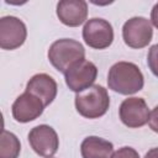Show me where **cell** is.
<instances>
[{
    "label": "cell",
    "mask_w": 158,
    "mask_h": 158,
    "mask_svg": "<svg viewBox=\"0 0 158 158\" xmlns=\"http://www.w3.org/2000/svg\"><path fill=\"white\" fill-rule=\"evenodd\" d=\"M107 85L115 93L122 95H131L143 89L144 78L135 63L117 62L110 69L107 74Z\"/></svg>",
    "instance_id": "cell-1"
},
{
    "label": "cell",
    "mask_w": 158,
    "mask_h": 158,
    "mask_svg": "<svg viewBox=\"0 0 158 158\" xmlns=\"http://www.w3.org/2000/svg\"><path fill=\"white\" fill-rule=\"evenodd\" d=\"M31 148L43 158H51L59 148V138L56 130L48 125H38L28 132Z\"/></svg>",
    "instance_id": "cell-7"
},
{
    "label": "cell",
    "mask_w": 158,
    "mask_h": 158,
    "mask_svg": "<svg viewBox=\"0 0 158 158\" xmlns=\"http://www.w3.org/2000/svg\"><path fill=\"white\" fill-rule=\"evenodd\" d=\"M44 107H46L44 104L38 96L28 91H25L23 94H21L15 99L11 106V112H12V117L17 122L27 123L40 117Z\"/></svg>",
    "instance_id": "cell-10"
},
{
    "label": "cell",
    "mask_w": 158,
    "mask_h": 158,
    "mask_svg": "<svg viewBox=\"0 0 158 158\" xmlns=\"http://www.w3.org/2000/svg\"><path fill=\"white\" fill-rule=\"evenodd\" d=\"M27 37V28L22 20L16 16H2L0 19V47L1 49H16L21 47Z\"/></svg>",
    "instance_id": "cell-8"
},
{
    "label": "cell",
    "mask_w": 158,
    "mask_h": 158,
    "mask_svg": "<svg viewBox=\"0 0 158 158\" xmlns=\"http://www.w3.org/2000/svg\"><path fill=\"white\" fill-rule=\"evenodd\" d=\"M111 158H139L138 152L132 147H121L114 152Z\"/></svg>",
    "instance_id": "cell-16"
},
{
    "label": "cell",
    "mask_w": 158,
    "mask_h": 158,
    "mask_svg": "<svg viewBox=\"0 0 158 158\" xmlns=\"http://www.w3.org/2000/svg\"><path fill=\"white\" fill-rule=\"evenodd\" d=\"M85 59L83 44L72 38H60L54 41L48 49V60L62 73H65L74 63Z\"/></svg>",
    "instance_id": "cell-3"
},
{
    "label": "cell",
    "mask_w": 158,
    "mask_h": 158,
    "mask_svg": "<svg viewBox=\"0 0 158 158\" xmlns=\"http://www.w3.org/2000/svg\"><path fill=\"white\" fill-rule=\"evenodd\" d=\"M51 158H52V157H51Z\"/></svg>",
    "instance_id": "cell-20"
},
{
    "label": "cell",
    "mask_w": 158,
    "mask_h": 158,
    "mask_svg": "<svg viewBox=\"0 0 158 158\" xmlns=\"http://www.w3.org/2000/svg\"><path fill=\"white\" fill-rule=\"evenodd\" d=\"M148 125L152 131L158 133V105L149 112V118H148Z\"/></svg>",
    "instance_id": "cell-17"
},
{
    "label": "cell",
    "mask_w": 158,
    "mask_h": 158,
    "mask_svg": "<svg viewBox=\"0 0 158 158\" xmlns=\"http://www.w3.org/2000/svg\"><path fill=\"white\" fill-rule=\"evenodd\" d=\"M84 42L94 49H105L114 41V30L109 21L93 17L88 20L83 27Z\"/></svg>",
    "instance_id": "cell-5"
},
{
    "label": "cell",
    "mask_w": 158,
    "mask_h": 158,
    "mask_svg": "<svg viewBox=\"0 0 158 158\" xmlns=\"http://www.w3.org/2000/svg\"><path fill=\"white\" fill-rule=\"evenodd\" d=\"M83 158H111L114 154V144L98 136H88L80 144Z\"/></svg>",
    "instance_id": "cell-13"
},
{
    "label": "cell",
    "mask_w": 158,
    "mask_h": 158,
    "mask_svg": "<svg viewBox=\"0 0 158 158\" xmlns=\"http://www.w3.org/2000/svg\"><path fill=\"white\" fill-rule=\"evenodd\" d=\"M151 21H152L153 26L156 28H158V2H156L154 6L152 7V11H151Z\"/></svg>",
    "instance_id": "cell-18"
},
{
    "label": "cell",
    "mask_w": 158,
    "mask_h": 158,
    "mask_svg": "<svg viewBox=\"0 0 158 158\" xmlns=\"http://www.w3.org/2000/svg\"><path fill=\"white\" fill-rule=\"evenodd\" d=\"M147 64L151 72L158 78V43L151 46L147 54Z\"/></svg>",
    "instance_id": "cell-15"
},
{
    "label": "cell",
    "mask_w": 158,
    "mask_h": 158,
    "mask_svg": "<svg viewBox=\"0 0 158 158\" xmlns=\"http://www.w3.org/2000/svg\"><path fill=\"white\" fill-rule=\"evenodd\" d=\"M118 116L122 123L130 128L142 127L149 118L148 105L142 98H127L118 107Z\"/></svg>",
    "instance_id": "cell-9"
},
{
    "label": "cell",
    "mask_w": 158,
    "mask_h": 158,
    "mask_svg": "<svg viewBox=\"0 0 158 158\" xmlns=\"http://www.w3.org/2000/svg\"><path fill=\"white\" fill-rule=\"evenodd\" d=\"M144 158H158V147L151 148V149L144 154Z\"/></svg>",
    "instance_id": "cell-19"
},
{
    "label": "cell",
    "mask_w": 158,
    "mask_h": 158,
    "mask_svg": "<svg viewBox=\"0 0 158 158\" xmlns=\"http://www.w3.org/2000/svg\"><path fill=\"white\" fill-rule=\"evenodd\" d=\"M153 28L148 19L143 16H135L128 19L122 26V38L126 46L139 49L152 41Z\"/></svg>",
    "instance_id": "cell-4"
},
{
    "label": "cell",
    "mask_w": 158,
    "mask_h": 158,
    "mask_svg": "<svg viewBox=\"0 0 158 158\" xmlns=\"http://www.w3.org/2000/svg\"><path fill=\"white\" fill-rule=\"evenodd\" d=\"M21 144L16 135L2 130L0 138V158H19Z\"/></svg>",
    "instance_id": "cell-14"
},
{
    "label": "cell",
    "mask_w": 158,
    "mask_h": 158,
    "mask_svg": "<svg viewBox=\"0 0 158 158\" xmlns=\"http://www.w3.org/2000/svg\"><path fill=\"white\" fill-rule=\"evenodd\" d=\"M77 111L86 118H99L106 114L110 106L107 90L101 85H91L90 88L78 93L74 99Z\"/></svg>",
    "instance_id": "cell-2"
},
{
    "label": "cell",
    "mask_w": 158,
    "mask_h": 158,
    "mask_svg": "<svg viewBox=\"0 0 158 158\" xmlns=\"http://www.w3.org/2000/svg\"><path fill=\"white\" fill-rule=\"evenodd\" d=\"M96 77H98L96 65L86 59L74 63L64 73L67 86L77 94L94 85Z\"/></svg>",
    "instance_id": "cell-6"
},
{
    "label": "cell",
    "mask_w": 158,
    "mask_h": 158,
    "mask_svg": "<svg viewBox=\"0 0 158 158\" xmlns=\"http://www.w3.org/2000/svg\"><path fill=\"white\" fill-rule=\"evenodd\" d=\"M59 21L69 27H78L88 17V4L84 0H62L57 4Z\"/></svg>",
    "instance_id": "cell-11"
},
{
    "label": "cell",
    "mask_w": 158,
    "mask_h": 158,
    "mask_svg": "<svg viewBox=\"0 0 158 158\" xmlns=\"http://www.w3.org/2000/svg\"><path fill=\"white\" fill-rule=\"evenodd\" d=\"M57 90L58 86L56 80L46 73L35 74L26 84V91L38 96L44 106H48L56 99Z\"/></svg>",
    "instance_id": "cell-12"
}]
</instances>
